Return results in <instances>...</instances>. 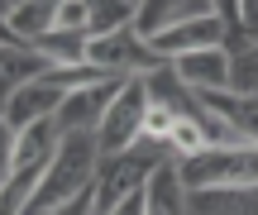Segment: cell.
<instances>
[{
  "mask_svg": "<svg viewBox=\"0 0 258 215\" xmlns=\"http://www.w3.org/2000/svg\"><path fill=\"white\" fill-rule=\"evenodd\" d=\"M167 158H172V153L158 149V144H139V149H129V153L101 158V177H96V187H91V215H110L115 206H124L129 196L148 191L153 172L163 168Z\"/></svg>",
  "mask_w": 258,
  "mask_h": 215,
  "instance_id": "obj_2",
  "label": "cell"
},
{
  "mask_svg": "<svg viewBox=\"0 0 258 215\" xmlns=\"http://www.w3.org/2000/svg\"><path fill=\"white\" fill-rule=\"evenodd\" d=\"M177 120H182V110H177V105L153 101V105H148V115H144V144L167 149V139H172V129H177Z\"/></svg>",
  "mask_w": 258,
  "mask_h": 215,
  "instance_id": "obj_15",
  "label": "cell"
},
{
  "mask_svg": "<svg viewBox=\"0 0 258 215\" xmlns=\"http://www.w3.org/2000/svg\"><path fill=\"white\" fill-rule=\"evenodd\" d=\"M110 215H148V201H144V191H139V196H129L124 206H115Z\"/></svg>",
  "mask_w": 258,
  "mask_h": 215,
  "instance_id": "obj_20",
  "label": "cell"
},
{
  "mask_svg": "<svg viewBox=\"0 0 258 215\" xmlns=\"http://www.w3.org/2000/svg\"><path fill=\"white\" fill-rule=\"evenodd\" d=\"M234 29L225 15H186V19H172V24H163L158 34H148V48H153L163 62H177V57L186 53H206V48H230Z\"/></svg>",
  "mask_w": 258,
  "mask_h": 215,
  "instance_id": "obj_6",
  "label": "cell"
},
{
  "mask_svg": "<svg viewBox=\"0 0 258 215\" xmlns=\"http://www.w3.org/2000/svg\"><path fill=\"white\" fill-rule=\"evenodd\" d=\"M186 196H191V191H186V182H182V172H177L172 158L153 172V182H148V191H144L148 215H186Z\"/></svg>",
  "mask_w": 258,
  "mask_h": 215,
  "instance_id": "obj_10",
  "label": "cell"
},
{
  "mask_svg": "<svg viewBox=\"0 0 258 215\" xmlns=\"http://www.w3.org/2000/svg\"><path fill=\"white\" fill-rule=\"evenodd\" d=\"M177 82L186 91H234V48H206V53H186L172 62Z\"/></svg>",
  "mask_w": 258,
  "mask_h": 215,
  "instance_id": "obj_8",
  "label": "cell"
},
{
  "mask_svg": "<svg viewBox=\"0 0 258 215\" xmlns=\"http://www.w3.org/2000/svg\"><path fill=\"white\" fill-rule=\"evenodd\" d=\"M53 29H62V34H91V5L86 0H57Z\"/></svg>",
  "mask_w": 258,
  "mask_h": 215,
  "instance_id": "obj_16",
  "label": "cell"
},
{
  "mask_svg": "<svg viewBox=\"0 0 258 215\" xmlns=\"http://www.w3.org/2000/svg\"><path fill=\"white\" fill-rule=\"evenodd\" d=\"M101 134L82 129V134H62V144H57L53 163H48L43 182H38L34 201L24 206V215H53L62 206H72L77 196H86V191L96 187V177H101Z\"/></svg>",
  "mask_w": 258,
  "mask_h": 215,
  "instance_id": "obj_1",
  "label": "cell"
},
{
  "mask_svg": "<svg viewBox=\"0 0 258 215\" xmlns=\"http://www.w3.org/2000/svg\"><path fill=\"white\" fill-rule=\"evenodd\" d=\"M234 82H239V91H258V38L234 53Z\"/></svg>",
  "mask_w": 258,
  "mask_h": 215,
  "instance_id": "obj_17",
  "label": "cell"
},
{
  "mask_svg": "<svg viewBox=\"0 0 258 215\" xmlns=\"http://www.w3.org/2000/svg\"><path fill=\"white\" fill-rule=\"evenodd\" d=\"M215 10H220V15L230 19V29L239 34V0H215ZM230 43H234V38H230Z\"/></svg>",
  "mask_w": 258,
  "mask_h": 215,
  "instance_id": "obj_19",
  "label": "cell"
},
{
  "mask_svg": "<svg viewBox=\"0 0 258 215\" xmlns=\"http://www.w3.org/2000/svg\"><path fill=\"white\" fill-rule=\"evenodd\" d=\"M249 38H258V0H239V34H234V53H239Z\"/></svg>",
  "mask_w": 258,
  "mask_h": 215,
  "instance_id": "obj_18",
  "label": "cell"
},
{
  "mask_svg": "<svg viewBox=\"0 0 258 215\" xmlns=\"http://www.w3.org/2000/svg\"><path fill=\"white\" fill-rule=\"evenodd\" d=\"M86 5H91V34L139 29V5H129V0H86Z\"/></svg>",
  "mask_w": 258,
  "mask_h": 215,
  "instance_id": "obj_14",
  "label": "cell"
},
{
  "mask_svg": "<svg viewBox=\"0 0 258 215\" xmlns=\"http://www.w3.org/2000/svg\"><path fill=\"white\" fill-rule=\"evenodd\" d=\"M129 82V77H124ZM120 77H101V82H91V86H82V91H72L62 101V110H57V129L62 134H82V129H101V120H105V110H110V101L120 96Z\"/></svg>",
  "mask_w": 258,
  "mask_h": 215,
  "instance_id": "obj_7",
  "label": "cell"
},
{
  "mask_svg": "<svg viewBox=\"0 0 258 215\" xmlns=\"http://www.w3.org/2000/svg\"><path fill=\"white\" fill-rule=\"evenodd\" d=\"M186 215H258V191H191Z\"/></svg>",
  "mask_w": 258,
  "mask_h": 215,
  "instance_id": "obj_12",
  "label": "cell"
},
{
  "mask_svg": "<svg viewBox=\"0 0 258 215\" xmlns=\"http://www.w3.org/2000/svg\"><path fill=\"white\" fill-rule=\"evenodd\" d=\"M53 19H57V0H24V5L5 10V34L38 43L43 34H53Z\"/></svg>",
  "mask_w": 258,
  "mask_h": 215,
  "instance_id": "obj_11",
  "label": "cell"
},
{
  "mask_svg": "<svg viewBox=\"0 0 258 215\" xmlns=\"http://www.w3.org/2000/svg\"><path fill=\"white\" fill-rule=\"evenodd\" d=\"M186 191H258V144H234V149H206L201 158L177 163Z\"/></svg>",
  "mask_w": 258,
  "mask_h": 215,
  "instance_id": "obj_3",
  "label": "cell"
},
{
  "mask_svg": "<svg viewBox=\"0 0 258 215\" xmlns=\"http://www.w3.org/2000/svg\"><path fill=\"white\" fill-rule=\"evenodd\" d=\"M206 149H211V134H206V124L196 120L191 110H182V120H177L172 139H167V153H172V163H186V158H201Z\"/></svg>",
  "mask_w": 258,
  "mask_h": 215,
  "instance_id": "obj_13",
  "label": "cell"
},
{
  "mask_svg": "<svg viewBox=\"0 0 258 215\" xmlns=\"http://www.w3.org/2000/svg\"><path fill=\"white\" fill-rule=\"evenodd\" d=\"M53 67H57V62H53L48 53H38L34 43L5 34V48H0V82H5V96L19 91V86H29V82H38V77L53 72Z\"/></svg>",
  "mask_w": 258,
  "mask_h": 215,
  "instance_id": "obj_9",
  "label": "cell"
},
{
  "mask_svg": "<svg viewBox=\"0 0 258 215\" xmlns=\"http://www.w3.org/2000/svg\"><path fill=\"white\" fill-rule=\"evenodd\" d=\"M86 67H96L101 77H153L163 72V57L148 48V38L139 29H115V34H91L86 38Z\"/></svg>",
  "mask_w": 258,
  "mask_h": 215,
  "instance_id": "obj_4",
  "label": "cell"
},
{
  "mask_svg": "<svg viewBox=\"0 0 258 215\" xmlns=\"http://www.w3.org/2000/svg\"><path fill=\"white\" fill-rule=\"evenodd\" d=\"M15 5H24V0H0V15H5V10H15Z\"/></svg>",
  "mask_w": 258,
  "mask_h": 215,
  "instance_id": "obj_21",
  "label": "cell"
},
{
  "mask_svg": "<svg viewBox=\"0 0 258 215\" xmlns=\"http://www.w3.org/2000/svg\"><path fill=\"white\" fill-rule=\"evenodd\" d=\"M148 105H153V91H148V77H129L120 86V96L110 101V110H105L101 120V153L105 158H115V153H129L144 144V115Z\"/></svg>",
  "mask_w": 258,
  "mask_h": 215,
  "instance_id": "obj_5",
  "label": "cell"
}]
</instances>
